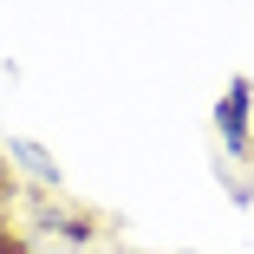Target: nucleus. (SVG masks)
Here are the masks:
<instances>
[{"label": "nucleus", "instance_id": "f257e3e1", "mask_svg": "<svg viewBox=\"0 0 254 254\" xmlns=\"http://www.w3.org/2000/svg\"><path fill=\"white\" fill-rule=\"evenodd\" d=\"M209 124H215V143H222L228 163H248V157H254V78H248V72H235V78L215 91Z\"/></svg>", "mask_w": 254, "mask_h": 254}, {"label": "nucleus", "instance_id": "20e7f679", "mask_svg": "<svg viewBox=\"0 0 254 254\" xmlns=\"http://www.w3.org/2000/svg\"><path fill=\"white\" fill-rule=\"evenodd\" d=\"M170 254H195V248H170Z\"/></svg>", "mask_w": 254, "mask_h": 254}, {"label": "nucleus", "instance_id": "7ed1b4c3", "mask_svg": "<svg viewBox=\"0 0 254 254\" xmlns=\"http://www.w3.org/2000/svg\"><path fill=\"white\" fill-rule=\"evenodd\" d=\"M0 254H33V248H26V241H20L13 228H0Z\"/></svg>", "mask_w": 254, "mask_h": 254}, {"label": "nucleus", "instance_id": "f03ea898", "mask_svg": "<svg viewBox=\"0 0 254 254\" xmlns=\"http://www.w3.org/2000/svg\"><path fill=\"white\" fill-rule=\"evenodd\" d=\"M7 170H13V183H33V189H46V195H59L65 189V163L46 150L39 137H7Z\"/></svg>", "mask_w": 254, "mask_h": 254}]
</instances>
